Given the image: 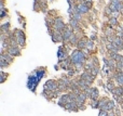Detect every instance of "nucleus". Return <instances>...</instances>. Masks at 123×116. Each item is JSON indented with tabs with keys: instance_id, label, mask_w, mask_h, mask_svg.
Wrapping results in <instances>:
<instances>
[{
	"instance_id": "f257e3e1",
	"label": "nucleus",
	"mask_w": 123,
	"mask_h": 116,
	"mask_svg": "<svg viewBox=\"0 0 123 116\" xmlns=\"http://www.w3.org/2000/svg\"><path fill=\"white\" fill-rule=\"evenodd\" d=\"M71 61L74 63H76V64H77V63H82L84 61V54L82 53L81 51L76 50L71 55Z\"/></svg>"
},
{
	"instance_id": "f03ea898",
	"label": "nucleus",
	"mask_w": 123,
	"mask_h": 116,
	"mask_svg": "<svg viewBox=\"0 0 123 116\" xmlns=\"http://www.w3.org/2000/svg\"><path fill=\"white\" fill-rule=\"evenodd\" d=\"M64 23H63V21H62L61 18H56L55 20V28H56L57 31H61L64 29Z\"/></svg>"
},
{
	"instance_id": "7ed1b4c3",
	"label": "nucleus",
	"mask_w": 123,
	"mask_h": 116,
	"mask_svg": "<svg viewBox=\"0 0 123 116\" xmlns=\"http://www.w3.org/2000/svg\"><path fill=\"white\" fill-rule=\"evenodd\" d=\"M87 10H89V9H87L86 4L81 3V4L77 5V13H86Z\"/></svg>"
},
{
	"instance_id": "20e7f679",
	"label": "nucleus",
	"mask_w": 123,
	"mask_h": 116,
	"mask_svg": "<svg viewBox=\"0 0 123 116\" xmlns=\"http://www.w3.org/2000/svg\"><path fill=\"white\" fill-rule=\"evenodd\" d=\"M58 87V86L56 85V84L54 83V81H52V80H49L48 83H46V85H45V88L46 89H49V90H55L56 88Z\"/></svg>"
},
{
	"instance_id": "39448f33",
	"label": "nucleus",
	"mask_w": 123,
	"mask_h": 116,
	"mask_svg": "<svg viewBox=\"0 0 123 116\" xmlns=\"http://www.w3.org/2000/svg\"><path fill=\"white\" fill-rule=\"evenodd\" d=\"M87 93H91L90 95L93 100H95V99L98 97V90L97 89H94V88H92V89H90V90H87Z\"/></svg>"
},
{
	"instance_id": "423d86ee",
	"label": "nucleus",
	"mask_w": 123,
	"mask_h": 116,
	"mask_svg": "<svg viewBox=\"0 0 123 116\" xmlns=\"http://www.w3.org/2000/svg\"><path fill=\"white\" fill-rule=\"evenodd\" d=\"M82 79L86 80L87 83H92L93 81V75L89 74V73H84V74L82 75Z\"/></svg>"
},
{
	"instance_id": "0eeeda50",
	"label": "nucleus",
	"mask_w": 123,
	"mask_h": 116,
	"mask_svg": "<svg viewBox=\"0 0 123 116\" xmlns=\"http://www.w3.org/2000/svg\"><path fill=\"white\" fill-rule=\"evenodd\" d=\"M8 52L11 54V55H17V54H20V51H18V49L16 48V47H12V48H10Z\"/></svg>"
},
{
	"instance_id": "6e6552de",
	"label": "nucleus",
	"mask_w": 123,
	"mask_h": 116,
	"mask_svg": "<svg viewBox=\"0 0 123 116\" xmlns=\"http://www.w3.org/2000/svg\"><path fill=\"white\" fill-rule=\"evenodd\" d=\"M66 54L64 53V52H63V50L62 49H59V51H58V58H59V60H65L66 59Z\"/></svg>"
},
{
	"instance_id": "1a4fd4ad",
	"label": "nucleus",
	"mask_w": 123,
	"mask_h": 116,
	"mask_svg": "<svg viewBox=\"0 0 123 116\" xmlns=\"http://www.w3.org/2000/svg\"><path fill=\"white\" fill-rule=\"evenodd\" d=\"M113 92H115V94H122L123 89H122V88H117V89H115V90H113Z\"/></svg>"
},
{
	"instance_id": "9d476101",
	"label": "nucleus",
	"mask_w": 123,
	"mask_h": 116,
	"mask_svg": "<svg viewBox=\"0 0 123 116\" xmlns=\"http://www.w3.org/2000/svg\"><path fill=\"white\" fill-rule=\"evenodd\" d=\"M117 79H118V81L121 84V85H123V73H121V74L119 75Z\"/></svg>"
},
{
	"instance_id": "9b49d317",
	"label": "nucleus",
	"mask_w": 123,
	"mask_h": 116,
	"mask_svg": "<svg viewBox=\"0 0 123 116\" xmlns=\"http://www.w3.org/2000/svg\"><path fill=\"white\" fill-rule=\"evenodd\" d=\"M9 27H10V24L9 23H5L4 25L1 26V28H2V31H7V29H9Z\"/></svg>"
},
{
	"instance_id": "f8f14e48",
	"label": "nucleus",
	"mask_w": 123,
	"mask_h": 116,
	"mask_svg": "<svg viewBox=\"0 0 123 116\" xmlns=\"http://www.w3.org/2000/svg\"><path fill=\"white\" fill-rule=\"evenodd\" d=\"M70 24H71L72 27H76V26H77V24H78V21H76V20H74V18H72L71 21H70Z\"/></svg>"
},
{
	"instance_id": "ddd939ff",
	"label": "nucleus",
	"mask_w": 123,
	"mask_h": 116,
	"mask_svg": "<svg viewBox=\"0 0 123 116\" xmlns=\"http://www.w3.org/2000/svg\"><path fill=\"white\" fill-rule=\"evenodd\" d=\"M84 46H85V45H84V41H83V40H82V41H80L79 45H78V47H79V48H83Z\"/></svg>"
},
{
	"instance_id": "4468645a",
	"label": "nucleus",
	"mask_w": 123,
	"mask_h": 116,
	"mask_svg": "<svg viewBox=\"0 0 123 116\" xmlns=\"http://www.w3.org/2000/svg\"><path fill=\"white\" fill-rule=\"evenodd\" d=\"M99 116H107V113H106V111H104V110H102V111L99 113Z\"/></svg>"
},
{
	"instance_id": "2eb2a0df",
	"label": "nucleus",
	"mask_w": 123,
	"mask_h": 116,
	"mask_svg": "<svg viewBox=\"0 0 123 116\" xmlns=\"http://www.w3.org/2000/svg\"><path fill=\"white\" fill-rule=\"evenodd\" d=\"M97 72H98L97 68H93V70H92V75H96V74H97Z\"/></svg>"
},
{
	"instance_id": "dca6fc26",
	"label": "nucleus",
	"mask_w": 123,
	"mask_h": 116,
	"mask_svg": "<svg viewBox=\"0 0 123 116\" xmlns=\"http://www.w3.org/2000/svg\"><path fill=\"white\" fill-rule=\"evenodd\" d=\"M1 74H2V79H1V83H3V81H4V79H5V76H7V75H5L4 73H1Z\"/></svg>"
},
{
	"instance_id": "f3484780",
	"label": "nucleus",
	"mask_w": 123,
	"mask_h": 116,
	"mask_svg": "<svg viewBox=\"0 0 123 116\" xmlns=\"http://www.w3.org/2000/svg\"><path fill=\"white\" fill-rule=\"evenodd\" d=\"M92 46H93V42H92V41H90V42H89V44H87V47H89L90 49H91V48H92Z\"/></svg>"
},
{
	"instance_id": "a211bd4d",
	"label": "nucleus",
	"mask_w": 123,
	"mask_h": 116,
	"mask_svg": "<svg viewBox=\"0 0 123 116\" xmlns=\"http://www.w3.org/2000/svg\"><path fill=\"white\" fill-rule=\"evenodd\" d=\"M115 23H117V21H115V18H113L112 20H111V24H115Z\"/></svg>"
}]
</instances>
